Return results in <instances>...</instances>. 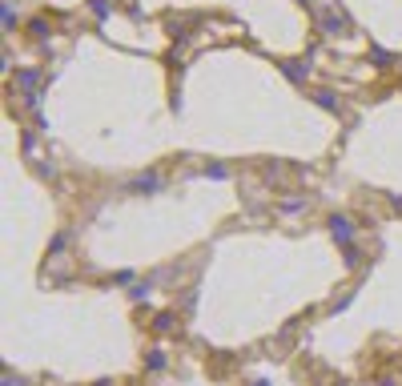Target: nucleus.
I'll return each instance as SVG.
<instances>
[{
  "instance_id": "1",
  "label": "nucleus",
  "mask_w": 402,
  "mask_h": 386,
  "mask_svg": "<svg viewBox=\"0 0 402 386\" xmlns=\"http://www.w3.org/2000/svg\"><path fill=\"white\" fill-rule=\"evenodd\" d=\"M330 229H334V238H338V241H350V234H354L346 217H334V222H330Z\"/></svg>"
},
{
  "instance_id": "2",
  "label": "nucleus",
  "mask_w": 402,
  "mask_h": 386,
  "mask_svg": "<svg viewBox=\"0 0 402 386\" xmlns=\"http://www.w3.org/2000/svg\"><path fill=\"white\" fill-rule=\"evenodd\" d=\"M157 185H161V181H157L153 173H149V177H137V190H157Z\"/></svg>"
},
{
  "instance_id": "3",
  "label": "nucleus",
  "mask_w": 402,
  "mask_h": 386,
  "mask_svg": "<svg viewBox=\"0 0 402 386\" xmlns=\"http://www.w3.org/2000/svg\"><path fill=\"white\" fill-rule=\"evenodd\" d=\"M149 366H153V370H161V366H165V354H161V350H153V354H149Z\"/></svg>"
},
{
  "instance_id": "4",
  "label": "nucleus",
  "mask_w": 402,
  "mask_h": 386,
  "mask_svg": "<svg viewBox=\"0 0 402 386\" xmlns=\"http://www.w3.org/2000/svg\"><path fill=\"white\" fill-rule=\"evenodd\" d=\"M4 386H24V383H20V378H4Z\"/></svg>"
}]
</instances>
